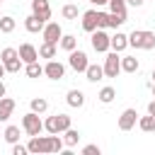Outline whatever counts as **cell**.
Listing matches in <instances>:
<instances>
[{"instance_id":"cell-1","label":"cell","mask_w":155,"mask_h":155,"mask_svg":"<svg viewBox=\"0 0 155 155\" xmlns=\"http://www.w3.org/2000/svg\"><path fill=\"white\" fill-rule=\"evenodd\" d=\"M27 150L34 155H48V153H61L63 150V138L58 133L51 136H31L27 143Z\"/></svg>"},{"instance_id":"cell-2","label":"cell","mask_w":155,"mask_h":155,"mask_svg":"<svg viewBox=\"0 0 155 155\" xmlns=\"http://www.w3.org/2000/svg\"><path fill=\"white\" fill-rule=\"evenodd\" d=\"M128 46H133V48H143V51L155 48V31L133 29V31L128 34Z\"/></svg>"},{"instance_id":"cell-3","label":"cell","mask_w":155,"mask_h":155,"mask_svg":"<svg viewBox=\"0 0 155 155\" xmlns=\"http://www.w3.org/2000/svg\"><path fill=\"white\" fill-rule=\"evenodd\" d=\"M65 128H70V116L68 114H53L44 121V131L46 133H63Z\"/></svg>"},{"instance_id":"cell-4","label":"cell","mask_w":155,"mask_h":155,"mask_svg":"<svg viewBox=\"0 0 155 155\" xmlns=\"http://www.w3.org/2000/svg\"><path fill=\"white\" fill-rule=\"evenodd\" d=\"M22 128H24V133H27L29 138H31V136H39V133L44 131V121L39 119L36 111H29V114L22 116Z\"/></svg>"},{"instance_id":"cell-5","label":"cell","mask_w":155,"mask_h":155,"mask_svg":"<svg viewBox=\"0 0 155 155\" xmlns=\"http://www.w3.org/2000/svg\"><path fill=\"white\" fill-rule=\"evenodd\" d=\"M102 70H104V78H116L121 73V58L116 56V51H111V53L107 51V58H104Z\"/></svg>"},{"instance_id":"cell-6","label":"cell","mask_w":155,"mask_h":155,"mask_svg":"<svg viewBox=\"0 0 155 155\" xmlns=\"http://www.w3.org/2000/svg\"><path fill=\"white\" fill-rule=\"evenodd\" d=\"M41 36H44V41H48V44H56V46H58L61 36H63V29H61V24H58V22H48V24H44Z\"/></svg>"},{"instance_id":"cell-7","label":"cell","mask_w":155,"mask_h":155,"mask_svg":"<svg viewBox=\"0 0 155 155\" xmlns=\"http://www.w3.org/2000/svg\"><path fill=\"white\" fill-rule=\"evenodd\" d=\"M68 63H70V68H73L75 73H85V68L90 65V61H87V53H85V51H80V48H73V51H70V58H68Z\"/></svg>"},{"instance_id":"cell-8","label":"cell","mask_w":155,"mask_h":155,"mask_svg":"<svg viewBox=\"0 0 155 155\" xmlns=\"http://www.w3.org/2000/svg\"><path fill=\"white\" fill-rule=\"evenodd\" d=\"M90 41H92V48H94L97 53H107V51H109V34H107L104 29H94Z\"/></svg>"},{"instance_id":"cell-9","label":"cell","mask_w":155,"mask_h":155,"mask_svg":"<svg viewBox=\"0 0 155 155\" xmlns=\"http://www.w3.org/2000/svg\"><path fill=\"white\" fill-rule=\"evenodd\" d=\"M44 75H46L48 80H63V75H65V65L51 58V61L44 65Z\"/></svg>"},{"instance_id":"cell-10","label":"cell","mask_w":155,"mask_h":155,"mask_svg":"<svg viewBox=\"0 0 155 155\" xmlns=\"http://www.w3.org/2000/svg\"><path fill=\"white\" fill-rule=\"evenodd\" d=\"M136 121H138V111L136 109H124L121 116H119V128L121 131H131L136 126Z\"/></svg>"},{"instance_id":"cell-11","label":"cell","mask_w":155,"mask_h":155,"mask_svg":"<svg viewBox=\"0 0 155 155\" xmlns=\"http://www.w3.org/2000/svg\"><path fill=\"white\" fill-rule=\"evenodd\" d=\"M17 53H19V61L27 65V63H34V61H39V48H34L31 44H22L19 48H17Z\"/></svg>"},{"instance_id":"cell-12","label":"cell","mask_w":155,"mask_h":155,"mask_svg":"<svg viewBox=\"0 0 155 155\" xmlns=\"http://www.w3.org/2000/svg\"><path fill=\"white\" fill-rule=\"evenodd\" d=\"M31 15H36L39 19H51V5L48 0H31Z\"/></svg>"},{"instance_id":"cell-13","label":"cell","mask_w":155,"mask_h":155,"mask_svg":"<svg viewBox=\"0 0 155 155\" xmlns=\"http://www.w3.org/2000/svg\"><path fill=\"white\" fill-rule=\"evenodd\" d=\"M126 46H128V36H126V34L116 31L114 36H109V48H114L116 53H121V51H124Z\"/></svg>"},{"instance_id":"cell-14","label":"cell","mask_w":155,"mask_h":155,"mask_svg":"<svg viewBox=\"0 0 155 155\" xmlns=\"http://www.w3.org/2000/svg\"><path fill=\"white\" fill-rule=\"evenodd\" d=\"M82 29L90 31V34L97 29V10H87V12H82Z\"/></svg>"},{"instance_id":"cell-15","label":"cell","mask_w":155,"mask_h":155,"mask_svg":"<svg viewBox=\"0 0 155 155\" xmlns=\"http://www.w3.org/2000/svg\"><path fill=\"white\" fill-rule=\"evenodd\" d=\"M15 111V99L10 97H0V121H7Z\"/></svg>"},{"instance_id":"cell-16","label":"cell","mask_w":155,"mask_h":155,"mask_svg":"<svg viewBox=\"0 0 155 155\" xmlns=\"http://www.w3.org/2000/svg\"><path fill=\"white\" fill-rule=\"evenodd\" d=\"M44 24H46V22H44V19H39L36 15H29V17L24 19V29H27V31H31V34H39V31L44 29Z\"/></svg>"},{"instance_id":"cell-17","label":"cell","mask_w":155,"mask_h":155,"mask_svg":"<svg viewBox=\"0 0 155 155\" xmlns=\"http://www.w3.org/2000/svg\"><path fill=\"white\" fill-rule=\"evenodd\" d=\"M65 102H68L70 107L80 109V107L85 104V94H82V90H68V94H65Z\"/></svg>"},{"instance_id":"cell-18","label":"cell","mask_w":155,"mask_h":155,"mask_svg":"<svg viewBox=\"0 0 155 155\" xmlns=\"http://www.w3.org/2000/svg\"><path fill=\"white\" fill-rule=\"evenodd\" d=\"M85 75H87V80H90V82H99V80L104 78V70H102V65L90 63V65L85 68Z\"/></svg>"},{"instance_id":"cell-19","label":"cell","mask_w":155,"mask_h":155,"mask_svg":"<svg viewBox=\"0 0 155 155\" xmlns=\"http://www.w3.org/2000/svg\"><path fill=\"white\" fill-rule=\"evenodd\" d=\"M138 68H140V63H138L136 56H124L121 58V70L124 73H138Z\"/></svg>"},{"instance_id":"cell-20","label":"cell","mask_w":155,"mask_h":155,"mask_svg":"<svg viewBox=\"0 0 155 155\" xmlns=\"http://www.w3.org/2000/svg\"><path fill=\"white\" fill-rule=\"evenodd\" d=\"M78 140H80V131H75L73 126L63 131V145H68V148H73V145H78Z\"/></svg>"},{"instance_id":"cell-21","label":"cell","mask_w":155,"mask_h":155,"mask_svg":"<svg viewBox=\"0 0 155 155\" xmlns=\"http://www.w3.org/2000/svg\"><path fill=\"white\" fill-rule=\"evenodd\" d=\"M58 46H61L63 51H68V53H70L73 48H78V39H75L73 34H63V36H61V41H58Z\"/></svg>"},{"instance_id":"cell-22","label":"cell","mask_w":155,"mask_h":155,"mask_svg":"<svg viewBox=\"0 0 155 155\" xmlns=\"http://www.w3.org/2000/svg\"><path fill=\"white\" fill-rule=\"evenodd\" d=\"M15 27H17L15 17H10V15H2V17H0V31H2V34H12Z\"/></svg>"},{"instance_id":"cell-23","label":"cell","mask_w":155,"mask_h":155,"mask_svg":"<svg viewBox=\"0 0 155 155\" xmlns=\"http://www.w3.org/2000/svg\"><path fill=\"white\" fill-rule=\"evenodd\" d=\"M138 128L145 131V133H153V131H155V116H153V114L140 116V119H138Z\"/></svg>"},{"instance_id":"cell-24","label":"cell","mask_w":155,"mask_h":155,"mask_svg":"<svg viewBox=\"0 0 155 155\" xmlns=\"http://www.w3.org/2000/svg\"><path fill=\"white\" fill-rule=\"evenodd\" d=\"M39 58H56V44H48V41H44L41 46H39Z\"/></svg>"},{"instance_id":"cell-25","label":"cell","mask_w":155,"mask_h":155,"mask_svg":"<svg viewBox=\"0 0 155 155\" xmlns=\"http://www.w3.org/2000/svg\"><path fill=\"white\" fill-rule=\"evenodd\" d=\"M124 22H126V17H124V15H114V12H107V27H111V29H119Z\"/></svg>"},{"instance_id":"cell-26","label":"cell","mask_w":155,"mask_h":155,"mask_svg":"<svg viewBox=\"0 0 155 155\" xmlns=\"http://www.w3.org/2000/svg\"><path fill=\"white\" fill-rule=\"evenodd\" d=\"M97 97H99V102H102V104H109V102H114V97H116V90H114V87H102Z\"/></svg>"},{"instance_id":"cell-27","label":"cell","mask_w":155,"mask_h":155,"mask_svg":"<svg viewBox=\"0 0 155 155\" xmlns=\"http://www.w3.org/2000/svg\"><path fill=\"white\" fill-rule=\"evenodd\" d=\"M29 107H31V111H36V114H44V111L48 109V102H46L44 97H34V99L29 102Z\"/></svg>"},{"instance_id":"cell-28","label":"cell","mask_w":155,"mask_h":155,"mask_svg":"<svg viewBox=\"0 0 155 155\" xmlns=\"http://www.w3.org/2000/svg\"><path fill=\"white\" fill-rule=\"evenodd\" d=\"M24 73H27V78H39V75H44V65H39L36 61L34 63H27Z\"/></svg>"},{"instance_id":"cell-29","label":"cell","mask_w":155,"mask_h":155,"mask_svg":"<svg viewBox=\"0 0 155 155\" xmlns=\"http://www.w3.org/2000/svg\"><path fill=\"white\" fill-rule=\"evenodd\" d=\"M109 12L126 17V0H109Z\"/></svg>"},{"instance_id":"cell-30","label":"cell","mask_w":155,"mask_h":155,"mask_svg":"<svg viewBox=\"0 0 155 155\" xmlns=\"http://www.w3.org/2000/svg\"><path fill=\"white\" fill-rule=\"evenodd\" d=\"M2 136H5L7 143H17V140H19V126H7Z\"/></svg>"},{"instance_id":"cell-31","label":"cell","mask_w":155,"mask_h":155,"mask_svg":"<svg viewBox=\"0 0 155 155\" xmlns=\"http://www.w3.org/2000/svg\"><path fill=\"white\" fill-rule=\"evenodd\" d=\"M19 68H22L19 56H17V58H12V61H5V70H7V73H19Z\"/></svg>"},{"instance_id":"cell-32","label":"cell","mask_w":155,"mask_h":155,"mask_svg":"<svg viewBox=\"0 0 155 155\" xmlns=\"http://www.w3.org/2000/svg\"><path fill=\"white\" fill-rule=\"evenodd\" d=\"M17 56H19V53H17V48H10V46L0 51V61H2V63H5V61H12V58H17Z\"/></svg>"},{"instance_id":"cell-33","label":"cell","mask_w":155,"mask_h":155,"mask_svg":"<svg viewBox=\"0 0 155 155\" xmlns=\"http://www.w3.org/2000/svg\"><path fill=\"white\" fill-rule=\"evenodd\" d=\"M63 17L65 19H78V5H65L63 7Z\"/></svg>"},{"instance_id":"cell-34","label":"cell","mask_w":155,"mask_h":155,"mask_svg":"<svg viewBox=\"0 0 155 155\" xmlns=\"http://www.w3.org/2000/svg\"><path fill=\"white\" fill-rule=\"evenodd\" d=\"M102 153V148L99 145H94V143H90V145H85L82 148V155H99Z\"/></svg>"},{"instance_id":"cell-35","label":"cell","mask_w":155,"mask_h":155,"mask_svg":"<svg viewBox=\"0 0 155 155\" xmlns=\"http://www.w3.org/2000/svg\"><path fill=\"white\" fill-rule=\"evenodd\" d=\"M29 150H27V145H19V140L17 143H12V155H27Z\"/></svg>"},{"instance_id":"cell-36","label":"cell","mask_w":155,"mask_h":155,"mask_svg":"<svg viewBox=\"0 0 155 155\" xmlns=\"http://www.w3.org/2000/svg\"><path fill=\"white\" fill-rule=\"evenodd\" d=\"M97 29H107V12H97Z\"/></svg>"},{"instance_id":"cell-37","label":"cell","mask_w":155,"mask_h":155,"mask_svg":"<svg viewBox=\"0 0 155 155\" xmlns=\"http://www.w3.org/2000/svg\"><path fill=\"white\" fill-rule=\"evenodd\" d=\"M126 2H128V5H133V7H140L145 0H126Z\"/></svg>"},{"instance_id":"cell-38","label":"cell","mask_w":155,"mask_h":155,"mask_svg":"<svg viewBox=\"0 0 155 155\" xmlns=\"http://www.w3.org/2000/svg\"><path fill=\"white\" fill-rule=\"evenodd\" d=\"M148 114H153V116H155V99L148 104Z\"/></svg>"},{"instance_id":"cell-39","label":"cell","mask_w":155,"mask_h":155,"mask_svg":"<svg viewBox=\"0 0 155 155\" xmlns=\"http://www.w3.org/2000/svg\"><path fill=\"white\" fill-rule=\"evenodd\" d=\"M90 2H92V5H97V7H102V5H107L109 0H90Z\"/></svg>"},{"instance_id":"cell-40","label":"cell","mask_w":155,"mask_h":155,"mask_svg":"<svg viewBox=\"0 0 155 155\" xmlns=\"http://www.w3.org/2000/svg\"><path fill=\"white\" fill-rule=\"evenodd\" d=\"M5 92H7V90H5V82L0 80V97H5Z\"/></svg>"},{"instance_id":"cell-41","label":"cell","mask_w":155,"mask_h":155,"mask_svg":"<svg viewBox=\"0 0 155 155\" xmlns=\"http://www.w3.org/2000/svg\"><path fill=\"white\" fill-rule=\"evenodd\" d=\"M5 73H7V70H5V63H2V61H0V78H2V75H5Z\"/></svg>"},{"instance_id":"cell-42","label":"cell","mask_w":155,"mask_h":155,"mask_svg":"<svg viewBox=\"0 0 155 155\" xmlns=\"http://www.w3.org/2000/svg\"><path fill=\"white\" fill-rule=\"evenodd\" d=\"M153 94H155V82H153Z\"/></svg>"},{"instance_id":"cell-43","label":"cell","mask_w":155,"mask_h":155,"mask_svg":"<svg viewBox=\"0 0 155 155\" xmlns=\"http://www.w3.org/2000/svg\"><path fill=\"white\" fill-rule=\"evenodd\" d=\"M153 78H155V70H153Z\"/></svg>"},{"instance_id":"cell-44","label":"cell","mask_w":155,"mask_h":155,"mask_svg":"<svg viewBox=\"0 0 155 155\" xmlns=\"http://www.w3.org/2000/svg\"><path fill=\"white\" fill-rule=\"evenodd\" d=\"M0 2H2V0H0Z\"/></svg>"},{"instance_id":"cell-45","label":"cell","mask_w":155,"mask_h":155,"mask_svg":"<svg viewBox=\"0 0 155 155\" xmlns=\"http://www.w3.org/2000/svg\"><path fill=\"white\" fill-rule=\"evenodd\" d=\"M0 17H2V15H0Z\"/></svg>"}]
</instances>
